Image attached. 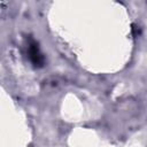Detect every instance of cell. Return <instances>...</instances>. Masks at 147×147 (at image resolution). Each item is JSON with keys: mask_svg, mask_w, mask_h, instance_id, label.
I'll return each instance as SVG.
<instances>
[{"mask_svg": "<svg viewBox=\"0 0 147 147\" xmlns=\"http://www.w3.org/2000/svg\"><path fill=\"white\" fill-rule=\"evenodd\" d=\"M28 54L31 63L36 68H41L45 64V57L39 48V45L36 40L30 39L28 42Z\"/></svg>", "mask_w": 147, "mask_h": 147, "instance_id": "6da1fadb", "label": "cell"}]
</instances>
